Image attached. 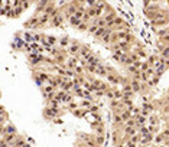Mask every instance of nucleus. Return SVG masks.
<instances>
[{
	"mask_svg": "<svg viewBox=\"0 0 169 147\" xmlns=\"http://www.w3.org/2000/svg\"><path fill=\"white\" fill-rule=\"evenodd\" d=\"M79 49H81V45H79V42H77V41H71L69 46L67 48L68 55H69V56H77V58H78Z\"/></svg>",
	"mask_w": 169,
	"mask_h": 147,
	"instance_id": "f257e3e1",
	"label": "nucleus"
},
{
	"mask_svg": "<svg viewBox=\"0 0 169 147\" xmlns=\"http://www.w3.org/2000/svg\"><path fill=\"white\" fill-rule=\"evenodd\" d=\"M64 17H65V16H64L61 12L56 10L55 13L51 16V19H52L51 22H52V25H54L55 28H59V26H62V23H64Z\"/></svg>",
	"mask_w": 169,
	"mask_h": 147,
	"instance_id": "f03ea898",
	"label": "nucleus"
},
{
	"mask_svg": "<svg viewBox=\"0 0 169 147\" xmlns=\"http://www.w3.org/2000/svg\"><path fill=\"white\" fill-rule=\"evenodd\" d=\"M78 3L77 1H74V3H69L67 7H65V17H71V16H74V13L78 10Z\"/></svg>",
	"mask_w": 169,
	"mask_h": 147,
	"instance_id": "7ed1b4c3",
	"label": "nucleus"
},
{
	"mask_svg": "<svg viewBox=\"0 0 169 147\" xmlns=\"http://www.w3.org/2000/svg\"><path fill=\"white\" fill-rule=\"evenodd\" d=\"M91 55H93V51H91L88 46H81L79 54H78V59H84V61H87Z\"/></svg>",
	"mask_w": 169,
	"mask_h": 147,
	"instance_id": "20e7f679",
	"label": "nucleus"
},
{
	"mask_svg": "<svg viewBox=\"0 0 169 147\" xmlns=\"http://www.w3.org/2000/svg\"><path fill=\"white\" fill-rule=\"evenodd\" d=\"M58 107H46L45 110H44V115H45L46 118H54L58 115Z\"/></svg>",
	"mask_w": 169,
	"mask_h": 147,
	"instance_id": "39448f33",
	"label": "nucleus"
},
{
	"mask_svg": "<svg viewBox=\"0 0 169 147\" xmlns=\"http://www.w3.org/2000/svg\"><path fill=\"white\" fill-rule=\"evenodd\" d=\"M78 65V58L77 56H69L67 58L65 61V68H69V69H74L75 67Z\"/></svg>",
	"mask_w": 169,
	"mask_h": 147,
	"instance_id": "423d86ee",
	"label": "nucleus"
},
{
	"mask_svg": "<svg viewBox=\"0 0 169 147\" xmlns=\"http://www.w3.org/2000/svg\"><path fill=\"white\" fill-rule=\"evenodd\" d=\"M59 88L64 91V92H71V91H72V88H74V82H72L71 79L67 78L64 82H62V85H61Z\"/></svg>",
	"mask_w": 169,
	"mask_h": 147,
	"instance_id": "0eeeda50",
	"label": "nucleus"
},
{
	"mask_svg": "<svg viewBox=\"0 0 169 147\" xmlns=\"http://www.w3.org/2000/svg\"><path fill=\"white\" fill-rule=\"evenodd\" d=\"M6 134H17L16 127L10 123H6V125L3 127V136H6Z\"/></svg>",
	"mask_w": 169,
	"mask_h": 147,
	"instance_id": "6e6552de",
	"label": "nucleus"
},
{
	"mask_svg": "<svg viewBox=\"0 0 169 147\" xmlns=\"http://www.w3.org/2000/svg\"><path fill=\"white\" fill-rule=\"evenodd\" d=\"M106 79H107L111 85H117V84H120V78H119L117 72H114V74H107V75H106Z\"/></svg>",
	"mask_w": 169,
	"mask_h": 147,
	"instance_id": "1a4fd4ad",
	"label": "nucleus"
},
{
	"mask_svg": "<svg viewBox=\"0 0 169 147\" xmlns=\"http://www.w3.org/2000/svg\"><path fill=\"white\" fill-rule=\"evenodd\" d=\"M168 22H169V17H168V16L152 19V25H155V26H165V25H168Z\"/></svg>",
	"mask_w": 169,
	"mask_h": 147,
	"instance_id": "9d476101",
	"label": "nucleus"
},
{
	"mask_svg": "<svg viewBox=\"0 0 169 147\" xmlns=\"http://www.w3.org/2000/svg\"><path fill=\"white\" fill-rule=\"evenodd\" d=\"M130 87H132V90H133V92H140L142 91V82L140 81H137V79H130Z\"/></svg>",
	"mask_w": 169,
	"mask_h": 147,
	"instance_id": "9b49d317",
	"label": "nucleus"
},
{
	"mask_svg": "<svg viewBox=\"0 0 169 147\" xmlns=\"http://www.w3.org/2000/svg\"><path fill=\"white\" fill-rule=\"evenodd\" d=\"M38 26H39V17L38 16L31 17L28 22L25 23V28H38Z\"/></svg>",
	"mask_w": 169,
	"mask_h": 147,
	"instance_id": "f8f14e48",
	"label": "nucleus"
},
{
	"mask_svg": "<svg viewBox=\"0 0 169 147\" xmlns=\"http://www.w3.org/2000/svg\"><path fill=\"white\" fill-rule=\"evenodd\" d=\"M137 134V127H124V137L129 138V137Z\"/></svg>",
	"mask_w": 169,
	"mask_h": 147,
	"instance_id": "ddd939ff",
	"label": "nucleus"
},
{
	"mask_svg": "<svg viewBox=\"0 0 169 147\" xmlns=\"http://www.w3.org/2000/svg\"><path fill=\"white\" fill-rule=\"evenodd\" d=\"M95 74H97V75H100V77H104V78H106V75H107L109 72H107V68H106L103 64H98V65L95 67Z\"/></svg>",
	"mask_w": 169,
	"mask_h": 147,
	"instance_id": "4468645a",
	"label": "nucleus"
},
{
	"mask_svg": "<svg viewBox=\"0 0 169 147\" xmlns=\"http://www.w3.org/2000/svg\"><path fill=\"white\" fill-rule=\"evenodd\" d=\"M98 64H101V61H100V58H97L95 55H91V56L87 59V65H94V67H97Z\"/></svg>",
	"mask_w": 169,
	"mask_h": 147,
	"instance_id": "2eb2a0df",
	"label": "nucleus"
},
{
	"mask_svg": "<svg viewBox=\"0 0 169 147\" xmlns=\"http://www.w3.org/2000/svg\"><path fill=\"white\" fill-rule=\"evenodd\" d=\"M55 12H56L55 4H54V3H49V4H48V6L45 7V10H44V13H46V14H48V16L51 17V16H52V14H54Z\"/></svg>",
	"mask_w": 169,
	"mask_h": 147,
	"instance_id": "dca6fc26",
	"label": "nucleus"
},
{
	"mask_svg": "<svg viewBox=\"0 0 169 147\" xmlns=\"http://www.w3.org/2000/svg\"><path fill=\"white\" fill-rule=\"evenodd\" d=\"M58 42H59V46L61 48H68L69 46V43H71V41H69V38L68 36H64V38H61V39H58Z\"/></svg>",
	"mask_w": 169,
	"mask_h": 147,
	"instance_id": "f3484780",
	"label": "nucleus"
},
{
	"mask_svg": "<svg viewBox=\"0 0 169 147\" xmlns=\"http://www.w3.org/2000/svg\"><path fill=\"white\" fill-rule=\"evenodd\" d=\"M25 138H23L22 136H16V138H15V141H13V146L15 147H23L25 146Z\"/></svg>",
	"mask_w": 169,
	"mask_h": 147,
	"instance_id": "a211bd4d",
	"label": "nucleus"
},
{
	"mask_svg": "<svg viewBox=\"0 0 169 147\" xmlns=\"http://www.w3.org/2000/svg\"><path fill=\"white\" fill-rule=\"evenodd\" d=\"M46 42H48V45L49 46H55L56 43H58V39H56L55 36H52V35H48V36H45Z\"/></svg>",
	"mask_w": 169,
	"mask_h": 147,
	"instance_id": "6ab92c4d",
	"label": "nucleus"
},
{
	"mask_svg": "<svg viewBox=\"0 0 169 147\" xmlns=\"http://www.w3.org/2000/svg\"><path fill=\"white\" fill-rule=\"evenodd\" d=\"M147 121L150 123V125H158L159 124V117L158 115H155V114H150L149 118H147Z\"/></svg>",
	"mask_w": 169,
	"mask_h": 147,
	"instance_id": "aec40b11",
	"label": "nucleus"
},
{
	"mask_svg": "<svg viewBox=\"0 0 169 147\" xmlns=\"http://www.w3.org/2000/svg\"><path fill=\"white\" fill-rule=\"evenodd\" d=\"M94 141H95V146H103L104 144V134H98V136L94 137Z\"/></svg>",
	"mask_w": 169,
	"mask_h": 147,
	"instance_id": "412c9836",
	"label": "nucleus"
},
{
	"mask_svg": "<svg viewBox=\"0 0 169 147\" xmlns=\"http://www.w3.org/2000/svg\"><path fill=\"white\" fill-rule=\"evenodd\" d=\"M72 98H74V97H72V92H64V94H62V100H61V101L71 102V101H72Z\"/></svg>",
	"mask_w": 169,
	"mask_h": 147,
	"instance_id": "4be33fe9",
	"label": "nucleus"
},
{
	"mask_svg": "<svg viewBox=\"0 0 169 147\" xmlns=\"http://www.w3.org/2000/svg\"><path fill=\"white\" fill-rule=\"evenodd\" d=\"M104 33H106V28H97V30L94 32V36L98 38V39H101Z\"/></svg>",
	"mask_w": 169,
	"mask_h": 147,
	"instance_id": "5701e85b",
	"label": "nucleus"
},
{
	"mask_svg": "<svg viewBox=\"0 0 169 147\" xmlns=\"http://www.w3.org/2000/svg\"><path fill=\"white\" fill-rule=\"evenodd\" d=\"M68 20H69V23H71L72 26H75V28H78V25L81 23V19H77V17H74V16L68 17Z\"/></svg>",
	"mask_w": 169,
	"mask_h": 147,
	"instance_id": "b1692460",
	"label": "nucleus"
},
{
	"mask_svg": "<svg viewBox=\"0 0 169 147\" xmlns=\"http://www.w3.org/2000/svg\"><path fill=\"white\" fill-rule=\"evenodd\" d=\"M124 127H136L135 117H130L129 120H126V121H124Z\"/></svg>",
	"mask_w": 169,
	"mask_h": 147,
	"instance_id": "393cba45",
	"label": "nucleus"
},
{
	"mask_svg": "<svg viewBox=\"0 0 169 147\" xmlns=\"http://www.w3.org/2000/svg\"><path fill=\"white\" fill-rule=\"evenodd\" d=\"M91 105H93V101H88V100H84V101H81V104H79L81 108H87V110H90Z\"/></svg>",
	"mask_w": 169,
	"mask_h": 147,
	"instance_id": "a878e982",
	"label": "nucleus"
},
{
	"mask_svg": "<svg viewBox=\"0 0 169 147\" xmlns=\"http://www.w3.org/2000/svg\"><path fill=\"white\" fill-rule=\"evenodd\" d=\"M113 120H114V124H117V125H120L124 123L123 120H122V115H120V114H114V118H113Z\"/></svg>",
	"mask_w": 169,
	"mask_h": 147,
	"instance_id": "bb28decb",
	"label": "nucleus"
},
{
	"mask_svg": "<svg viewBox=\"0 0 169 147\" xmlns=\"http://www.w3.org/2000/svg\"><path fill=\"white\" fill-rule=\"evenodd\" d=\"M149 67H150V65L147 64V61H145V62H140V67H139V71H140V72H145V71H146V69L149 68Z\"/></svg>",
	"mask_w": 169,
	"mask_h": 147,
	"instance_id": "cd10ccee",
	"label": "nucleus"
},
{
	"mask_svg": "<svg viewBox=\"0 0 169 147\" xmlns=\"http://www.w3.org/2000/svg\"><path fill=\"white\" fill-rule=\"evenodd\" d=\"M74 72H75V75H84V68L81 65H77L74 68Z\"/></svg>",
	"mask_w": 169,
	"mask_h": 147,
	"instance_id": "c85d7f7f",
	"label": "nucleus"
},
{
	"mask_svg": "<svg viewBox=\"0 0 169 147\" xmlns=\"http://www.w3.org/2000/svg\"><path fill=\"white\" fill-rule=\"evenodd\" d=\"M129 141H132V143H135V144H137V143L140 141V136H139V134H135V136L129 137Z\"/></svg>",
	"mask_w": 169,
	"mask_h": 147,
	"instance_id": "c756f323",
	"label": "nucleus"
},
{
	"mask_svg": "<svg viewBox=\"0 0 169 147\" xmlns=\"http://www.w3.org/2000/svg\"><path fill=\"white\" fill-rule=\"evenodd\" d=\"M162 58H169V46L162 48Z\"/></svg>",
	"mask_w": 169,
	"mask_h": 147,
	"instance_id": "7c9ffc66",
	"label": "nucleus"
},
{
	"mask_svg": "<svg viewBox=\"0 0 169 147\" xmlns=\"http://www.w3.org/2000/svg\"><path fill=\"white\" fill-rule=\"evenodd\" d=\"M97 28H98V26H95V25H93V23H91V25H88V28H87V30H88V33L94 35V32L97 30Z\"/></svg>",
	"mask_w": 169,
	"mask_h": 147,
	"instance_id": "2f4dec72",
	"label": "nucleus"
},
{
	"mask_svg": "<svg viewBox=\"0 0 169 147\" xmlns=\"http://www.w3.org/2000/svg\"><path fill=\"white\" fill-rule=\"evenodd\" d=\"M127 71H129L130 74H136V72H137L139 69L136 68V67L133 65V64H130V65H127Z\"/></svg>",
	"mask_w": 169,
	"mask_h": 147,
	"instance_id": "473e14b6",
	"label": "nucleus"
},
{
	"mask_svg": "<svg viewBox=\"0 0 169 147\" xmlns=\"http://www.w3.org/2000/svg\"><path fill=\"white\" fill-rule=\"evenodd\" d=\"M87 28H88V25H87V23L81 22L78 25V28H77V29H78V30H87Z\"/></svg>",
	"mask_w": 169,
	"mask_h": 147,
	"instance_id": "72a5a7b5",
	"label": "nucleus"
},
{
	"mask_svg": "<svg viewBox=\"0 0 169 147\" xmlns=\"http://www.w3.org/2000/svg\"><path fill=\"white\" fill-rule=\"evenodd\" d=\"M68 107H69V110L72 111V110H75V108H78V104H75V102H68Z\"/></svg>",
	"mask_w": 169,
	"mask_h": 147,
	"instance_id": "f704fd0d",
	"label": "nucleus"
},
{
	"mask_svg": "<svg viewBox=\"0 0 169 147\" xmlns=\"http://www.w3.org/2000/svg\"><path fill=\"white\" fill-rule=\"evenodd\" d=\"M162 134V137H163V140H168L169 138V130H165L163 133H160Z\"/></svg>",
	"mask_w": 169,
	"mask_h": 147,
	"instance_id": "c9c22d12",
	"label": "nucleus"
},
{
	"mask_svg": "<svg viewBox=\"0 0 169 147\" xmlns=\"http://www.w3.org/2000/svg\"><path fill=\"white\" fill-rule=\"evenodd\" d=\"M168 33L166 32V29H160V30H158V35H159V38H162V36H165V35Z\"/></svg>",
	"mask_w": 169,
	"mask_h": 147,
	"instance_id": "e433bc0d",
	"label": "nucleus"
},
{
	"mask_svg": "<svg viewBox=\"0 0 169 147\" xmlns=\"http://www.w3.org/2000/svg\"><path fill=\"white\" fill-rule=\"evenodd\" d=\"M160 141H163V137H162V134H158V137L155 138V143H160Z\"/></svg>",
	"mask_w": 169,
	"mask_h": 147,
	"instance_id": "4c0bfd02",
	"label": "nucleus"
},
{
	"mask_svg": "<svg viewBox=\"0 0 169 147\" xmlns=\"http://www.w3.org/2000/svg\"><path fill=\"white\" fill-rule=\"evenodd\" d=\"M163 113L169 114V104H166V105H165V108H163Z\"/></svg>",
	"mask_w": 169,
	"mask_h": 147,
	"instance_id": "58836bf2",
	"label": "nucleus"
},
{
	"mask_svg": "<svg viewBox=\"0 0 169 147\" xmlns=\"http://www.w3.org/2000/svg\"><path fill=\"white\" fill-rule=\"evenodd\" d=\"M23 147H32V144H31V143H25V146Z\"/></svg>",
	"mask_w": 169,
	"mask_h": 147,
	"instance_id": "ea45409f",
	"label": "nucleus"
},
{
	"mask_svg": "<svg viewBox=\"0 0 169 147\" xmlns=\"http://www.w3.org/2000/svg\"><path fill=\"white\" fill-rule=\"evenodd\" d=\"M78 147H91V146H87V144H82V143H81V146H78Z\"/></svg>",
	"mask_w": 169,
	"mask_h": 147,
	"instance_id": "a19ab883",
	"label": "nucleus"
},
{
	"mask_svg": "<svg viewBox=\"0 0 169 147\" xmlns=\"http://www.w3.org/2000/svg\"><path fill=\"white\" fill-rule=\"evenodd\" d=\"M3 127H4V124H0V130H3Z\"/></svg>",
	"mask_w": 169,
	"mask_h": 147,
	"instance_id": "79ce46f5",
	"label": "nucleus"
},
{
	"mask_svg": "<svg viewBox=\"0 0 169 147\" xmlns=\"http://www.w3.org/2000/svg\"><path fill=\"white\" fill-rule=\"evenodd\" d=\"M31 1H36V3H38V1H39V0H31Z\"/></svg>",
	"mask_w": 169,
	"mask_h": 147,
	"instance_id": "37998d69",
	"label": "nucleus"
},
{
	"mask_svg": "<svg viewBox=\"0 0 169 147\" xmlns=\"http://www.w3.org/2000/svg\"><path fill=\"white\" fill-rule=\"evenodd\" d=\"M159 147H166V146H159Z\"/></svg>",
	"mask_w": 169,
	"mask_h": 147,
	"instance_id": "c03bdc74",
	"label": "nucleus"
}]
</instances>
